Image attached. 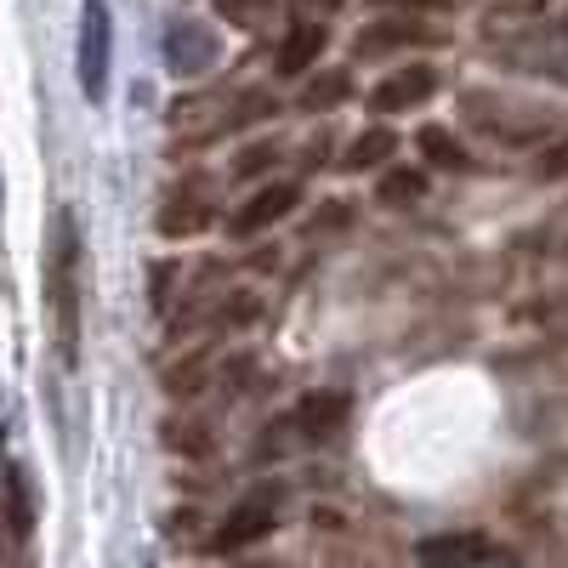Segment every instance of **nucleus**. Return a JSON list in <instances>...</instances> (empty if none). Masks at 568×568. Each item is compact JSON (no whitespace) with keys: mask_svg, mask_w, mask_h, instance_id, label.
<instances>
[{"mask_svg":"<svg viewBox=\"0 0 568 568\" xmlns=\"http://www.w3.org/2000/svg\"><path fill=\"white\" fill-rule=\"evenodd\" d=\"M45 296H52V318H58V353H63V364H74V353H80V227L69 211H58V222H52Z\"/></svg>","mask_w":568,"mask_h":568,"instance_id":"obj_1","label":"nucleus"},{"mask_svg":"<svg viewBox=\"0 0 568 568\" xmlns=\"http://www.w3.org/2000/svg\"><path fill=\"white\" fill-rule=\"evenodd\" d=\"M109 63H114V18H109V0H85V7H80L74 69H80V91H85L91 103H103V91H109Z\"/></svg>","mask_w":568,"mask_h":568,"instance_id":"obj_2","label":"nucleus"},{"mask_svg":"<svg viewBox=\"0 0 568 568\" xmlns=\"http://www.w3.org/2000/svg\"><path fill=\"white\" fill-rule=\"evenodd\" d=\"M495 52L524 69V74H546V80H562L568 85V29H551V23H529L506 40H495Z\"/></svg>","mask_w":568,"mask_h":568,"instance_id":"obj_3","label":"nucleus"},{"mask_svg":"<svg viewBox=\"0 0 568 568\" xmlns=\"http://www.w3.org/2000/svg\"><path fill=\"white\" fill-rule=\"evenodd\" d=\"M273 524H278V489H251L245 500H233L222 511V524L211 529V551H222V557L227 551H245V546L267 540Z\"/></svg>","mask_w":568,"mask_h":568,"instance_id":"obj_4","label":"nucleus"},{"mask_svg":"<svg viewBox=\"0 0 568 568\" xmlns=\"http://www.w3.org/2000/svg\"><path fill=\"white\" fill-rule=\"evenodd\" d=\"M222 63V40L205 18H176L165 29V69L176 80H205Z\"/></svg>","mask_w":568,"mask_h":568,"instance_id":"obj_5","label":"nucleus"},{"mask_svg":"<svg viewBox=\"0 0 568 568\" xmlns=\"http://www.w3.org/2000/svg\"><path fill=\"white\" fill-rule=\"evenodd\" d=\"M438 85H444V74H438L433 63H404V69H393L387 80H375L364 103H369V114H409V109H420V103H433Z\"/></svg>","mask_w":568,"mask_h":568,"instance_id":"obj_6","label":"nucleus"},{"mask_svg":"<svg viewBox=\"0 0 568 568\" xmlns=\"http://www.w3.org/2000/svg\"><path fill=\"white\" fill-rule=\"evenodd\" d=\"M500 546L478 529H449V535H426L415 546V568H489Z\"/></svg>","mask_w":568,"mask_h":568,"instance_id":"obj_7","label":"nucleus"},{"mask_svg":"<svg viewBox=\"0 0 568 568\" xmlns=\"http://www.w3.org/2000/svg\"><path fill=\"white\" fill-rule=\"evenodd\" d=\"M296 205H302V187H296V182H267V187H256V194L227 216V233H233V240H251V233L284 222Z\"/></svg>","mask_w":568,"mask_h":568,"instance_id":"obj_8","label":"nucleus"},{"mask_svg":"<svg viewBox=\"0 0 568 568\" xmlns=\"http://www.w3.org/2000/svg\"><path fill=\"white\" fill-rule=\"evenodd\" d=\"M426 52V45H444V29H433V23H420V18H387V23H369V29H358V40H353V52L358 58H382V52Z\"/></svg>","mask_w":568,"mask_h":568,"instance_id":"obj_9","label":"nucleus"},{"mask_svg":"<svg viewBox=\"0 0 568 568\" xmlns=\"http://www.w3.org/2000/svg\"><path fill=\"white\" fill-rule=\"evenodd\" d=\"M211 222H216V205H211V194L200 182L171 187L165 205H160V233H165V240H200Z\"/></svg>","mask_w":568,"mask_h":568,"instance_id":"obj_10","label":"nucleus"},{"mask_svg":"<svg viewBox=\"0 0 568 568\" xmlns=\"http://www.w3.org/2000/svg\"><path fill=\"white\" fill-rule=\"evenodd\" d=\"M324 45H329V29H324L318 18H296L291 29H284V40H278V58H273V69H278L284 80H302L307 69H318Z\"/></svg>","mask_w":568,"mask_h":568,"instance_id":"obj_11","label":"nucleus"},{"mask_svg":"<svg viewBox=\"0 0 568 568\" xmlns=\"http://www.w3.org/2000/svg\"><path fill=\"white\" fill-rule=\"evenodd\" d=\"M342 420H347V398L342 393H307L291 415V426L302 438H329V433H342Z\"/></svg>","mask_w":568,"mask_h":568,"instance_id":"obj_12","label":"nucleus"},{"mask_svg":"<svg viewBox=\"0 0 568 568\" xmlns=\"http://www.w3.org/2000/svg\"><path fill=\"white\" fill-rule=\"evenodd\" d=\"M393 154H398V131H393V125H364V131L347 142L342 171H382Z\"/></svg>","mask_w":568,"mask_h":568,"instance_id":"obj_13","label":"nucleus"},{"mask_svg":"<svg viewBox=\"0 0 568 568\" xmlns=\"http://www.w3.org/2000/svg\"><path fill=\"white\" fill-rule=\"evenodd\" d=\"M353 98V69H318L307 85H302V109L307 114H329V109H342Z\"/></svg>","mask_w":568,"mask_h":568,"instance_id":"obj_14","label":"nucleus"},{"mask_svg":"<svg viewBox=\"0 0 568 568\" xmlns=\"http://www.w3.org/2000/svg\"><path fill=\"white\" fill-rule=\"evenodd\" d=\"M415 149H420V160L433 165V171H460L466 165V142L449 125H420L415 131Z\"/></svg>","mask_w":568,"mask_h":568,"instance_id":"obj_15","label":"nucleus"},{"mask_svg":"<svg viewBox=\"0 0 568 568\" xmlns=\"http://www.w3.org/2000/svg\"><path fill=\"white\" fill-rule=\"evenodd\" d=\"M420 200H426V171H415V165H393L375 182V205L404 211V205H420Z\"/></svg>","mask_w":568,"mask_h":568,"instance_id":"obj_16","label":"nucleus"},{"mask_svg":"<svg viewBox=\"0 0 568 568\" xmlns=\"http://www.w3.org/2000/svg\"><path fill=\"white\" fill-rule=\"evenodd\" d=\"M0 495H7V529H12L18 540H29V529H34V500H29V484H23L18 466H0Z\"/></svg>","mask_w":568,"mask_h":568,"instance_id":"obj_17","label":"nucleus"},{"mask_svg":"<svg viewBox=\"0 0 568 568\" xmlns=\"http://www.w3.org/2000/svg\"><path fill=\"white\" fill-rule=\"evenodd\" d=\"M205 387H216L211 353H194V358H182L176 369H165V393H171V398H200Z\"/></svg>","mask_w":568,"mask_h":568,"instance_id":"obj_18","label":"nucleus"},{"mask_svg":"<svg viewBox=\"0 0 568 568\" xmlns=\"http://www.w3.org/2000/svg\"><path fill=\"white\" fill-rule=\"evenodd\" d=\"M165 449L182 460H205V455H216V433L205 420H165Z\"/></svg>","mask_w":568,"mask_h":568,"instance_id":"obj_19","label":"nucleus"},{"mask_svg":"<svg viewBox=\"0 0 568 568\" xmlns=\"http://www.w3.org/2000/svg\"><path fill=\"white\" fill-rule=\"evenodd\" d=\"M267 114H278V103H273V91H240V103H233V114H222V131H240V125H256V120H267Z\"/></svg>","mask_w":568,"mask_h":568,"instance_id":"obj_20","label":"nucleus"},{"mask_svg":"<svg viewBox=\"0 0 568 568\" xmlns=\"http://www.w3.org/2000/svg\"><path fill=\"white\" fill-rule=\"evenodd\" d=\"M251 318H256V296H245V291H233V302H216L211 307V329H240Z\"/></svg>","mask_w":568,"mask_h":568,"instance_id":"obj_21","label":"nucleus"},{"mask_svg":"<svg viewBox=\"0 0 568 568\" xmlns=\"http://www.w3.org/2000/svg\"><path fill=\"white\" fill-rule=\"evenodd\" d=\"M273 12V0H216V18H227L233 29H256Z\"/></svg>","mask_w":568,"mask_h":568,"instance_id":"obj_22","label":"nucleus"},{"mask_svg":"<svg viewBox=\"0 0 568 568\" xmlns=\"http://www.w3.org/2000/svg\"><path fill=\"white\" fill-rule=\"evenodd\" d=\"M273 160H278V142L273 136H262V142H251V149L240 154V160H233V176H262V171H273Z\"/></svg>","mask_w":568,"mask_h":568,"instance_id":"obj_23","label":"nucleus"},{"mask_svg":"<svg viewBox=\"0 0 568 568\" xmlns=\"http://www.w3.org/2000/svg\"><path fill=\"white\" fill-rule=\"evenodd\" d=\"M535 176L540 182H562L568 176V136L562 142H546V149L535 154Z\"/></svg>","mask_w":568,"mask_h":568,"instance_id":"obj_24","label":"nucleus"},{"mask_svg":"<svg viewBox=\"0 0 568 568\" xmlns=\"http://www.w3.org/2000/svg\"><path fill=\"white\" fill-rule=\"evenodd\" d=\"M176 278H182L176 262H160V267H154V307H160V313L171 307V284H176Z\"/></svg>","mask_w":568,"mask_h":568,"instance_id":"obj_25","label":"nucleus"},{"mask_svg":"<svg viewBox=\"0 0 568 568\" xmlns=\"http://www.w3.org/2000/svg\"><path fill=\"white\" fill-rule=\"evenodd\" d=\"M375 7H398V12H409V18H420V12H444L449 0H375Z\"/></svg>","mask_w":568,"mask_h":568,"instance_id":"obj_26","label":"nucleus"},{"mask_svg":"<svg viewBox=\"0 0 568 568\" xmlns=\"http://www.w3.org/2000/svg\"><path fill=\"white\" fill-rule=\"evenodd\" d=\"M347 0H302V12H318V18H329V12H342Z\"/></svg>","mask_w":568,"mask_h":568,"instance_id":"obj_27","label":"nucleus"}]
</instances>
